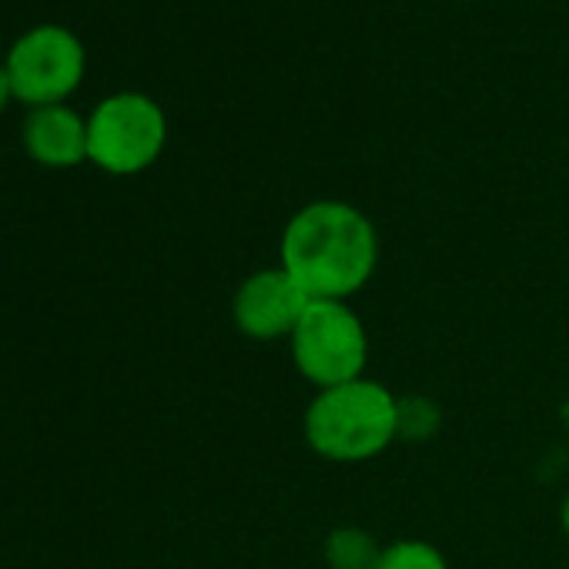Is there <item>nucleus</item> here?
<instances>
[{
  "instance_id": "obj_1",
  "label": "nucleus",
  "mask_w": 569,
  "mask_h": 569,
  "mask_svg": "<svg viewBox=\"0 0 569 569\" xmlns=\"http://www.w3.org/2000/svg\"><path fill=\"white\" fill-rule=\"evenodd\" d=\"M379 231L366 211L339 198H322L284 221L278 264L309 299L349 302L379 271Z\"/></svg>"
},
{
  "instance_id": "obj_2",
  "label": "nucleus",
  "mask_w": 569,
  "mask_h": 569,
  "mask_svg": "<svg viewBox=\"0 0 569 569\" xmlns=\"http://www.w3.org/2000/svg\"><path fill=\"white\" fill-rule=\"evenodd\" d=\"M309 449L339 466L379 459L402 432V402L379 379L319 389L302 416Z\"/></svg>"
},
{
  "instance_id": "obj_3",
  "label": "nucleus",
  "mask_w": 569,
  "mask_h": 569,
  "mask_svg": "<svg viewBox=\"0 0 569 569\" xmlns=\"http://www.w3.org/2000/svg\"><path fill=\"white\" fill-rule=\"evenodd\" d=\"M289 349L292 366L309 386H316V392L356 382L369 369V332L352 302L312 299Z\"/></svg>"
},
{
  "instance_id": "obj_4",
  "label": "nucleus",
  "mask_w": 569,
  "mask_h": 569,
  "mask_svg": "<svg viewBox=\"0 0 569 569\" xmlns=\"http://www.w3.org/2000/svg\"><path fill=\"white\" fill-rule=\"evenodd\" d=\"M168 141L161 104L141 91L108 94L88 114V161L108 174L128 178L148 171Z\"/></svg>"
},
{
  "instance_id": "obj_5",
  "label": "nucleus",
  "mask_w": 569,
  "mask_h": 569,
  "mask_svg": "<svg viewBox=\"0 0 569 569\" xmlns=\"http://www.w3.org/2000/svg\"><path fill=\"white\" fill-rule=\"evenodd\" d=\"M14 101L28 108L64 104L84 81L88 51L64 24H38L24 31L4 58Z\"/></svg>"
},
{
  "instance_id": "obj_6",
  "label": "nucleus",
  "mask_w": 569,
  "mask_h": 569,
  "mask_svg": "<svg viewBox=\"0 0 569 569\" xmlns=\"http://www.w3.org/2000/svg\"><path fill=\"white\" fill-rule=\"evenodd\" d=\"M309 302L312 299L281 264L254 268L231 296V322L251 342H289Z\"/></svg>"
},
{
  "instance_id": "obj_7",
  "label": "nucleus",
  "mask_w": 569,
  "mask_h": 569,
  "mask_svg": "<svg viewBox=\"0 0 569 569\" xmlns=\"http://www.w3.org/2000/svg\"><path fill=\"white\" fill-rule=\"evenodd\" d=\"M21 141L28 158L44 168H78L88 161V118H81L71 104L31 108Z\"/></svg>"
},
{
  "instance_id": "obj_8",
  "label": "nucleus",
  "mask_w": 569,
  "mask_h": 569,
  "mask_svg": "<svg viewBox=\"0 0 569 569\" xmlns=\"http://www.w3.org/2000/svg\"><path fill=\"white\" fill-rule=\"evenodd\" d=\"M372 569H449V559L429 539H392L379 549Z\"/></svg>"
},
{
  "instance_id": "obj_9",
  "label": "nucleus",
  "mask_w": 569,
  "mask_h": 569,
  "mask_svg": "<svg viewBox=\"0 0 569 569\" xmlns=\"http://www.w3.org/2000/svg\"><path fill=\"white\" fill-rule=\"evenodd\" d=\"M382 546L372 542V536L366 529H356V526H346V529H336L329 536V546H326V556L336 569H372L376 556H379Z\"/></svg>"
},
{
  "instance_id": "obj_10",
  "label": "nucleus",
  "mask_w": 569,
  "mask_h": 569,
  "mask_svg": "<svg viewBox=\"0 0 569 569\" xmlns=\"http://www.w3.org/2000/svg\"><path fill=\"white\" fill-rule=\"evenodd\" d=\"M14 101V88H11V78H8V68L0 61V114L8 111V104Z\"/></svg>"
},
{
  "instance_id": "obj_11",
  "label": "nucleus",
  "mask_w": 569,
  "mask_h": 569,
  "mask_svg": "<svg viewBox=\"0 0 569 569\" xmlns=\"http://www.w3.org/2000/svg\"><path fill=\"white\" fill-rule=\"evenodd\" d=\"M559 522H562V532L569 536V492H566V499H562V509H559Z\"/></svg>"
}]
</instances>
